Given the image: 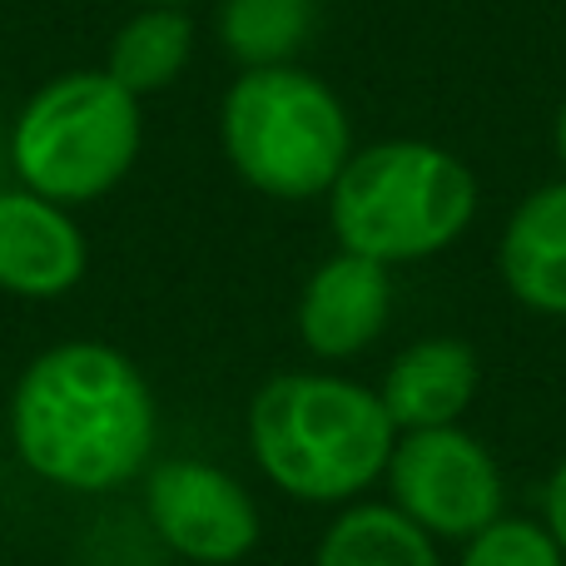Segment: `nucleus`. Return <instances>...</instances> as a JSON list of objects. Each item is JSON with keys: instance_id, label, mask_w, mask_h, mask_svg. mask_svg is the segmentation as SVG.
<instances>
[{"instance_id": "nucleus-1", "label": "nucleus", "mask_w": 566, "mask_h": 566, "mask_svg": "<svg viewBox=\"0 0 566 566\" xmlns=\"http://www.w3.org/2000/svg\"><path fill=\"white\" fill-rule=\"evenodd\" d=\"M6 438L40 488L109 497L159 458V402L125 348L105 338H60L10 382Z\"/></svg>"}, {"instance_id": "nucleus-2", "label": "nucleus", "mask_w": 566, "mask_h": 566, "mask_svg": "<svg viewBox=\"0 0 566 566\" xmlns=\"http://www.w3.org/2000/svg\"><path fill=\"white\" fill-rule=\"evenodd\" d=\"M244 442L274 492L338 512L382 482L398 428L368 382L333 368H283L249 398Z\"/></svg>"}, {"instance_id": "nucleus-3", "label": "nucleus", "mask_w": 566, "mask_h": 566, "mask_svg": "<svg viewBox=\"0 0 566 566\" xmlns=\"http://www.w3.org/2000/svg\"><path fill=\"white\" fill-rule=\"evenodd\" d=\"M333 249L408 269L468 239L482 209V179L458 149L418 135L358 145L323 195Z\"/></svg>"}, {"instance_id": "nucleus-4", "label": "nucleus", "mask_w": 566, "mask_h": 566, "mask_svg": "<svg viewBox=\"0 0 566 566\" xmlns=\"http://www.w3.org/2000/svg\"><path fill=\"white\" fill-rule=\"evenodd\" d=\"M219 149L234 179L274 205H313L353 159V115L303 65L234 70L219 99Z\"/></svg>"}, {"instance_id": "nucleus-5", "label": "nucleus", "mask_w": 566, "mask_h": 566, "mask_svg": "<svg viewBox=\"0 0 566 566\" xmlns=\"http://www.w3.org/2000/svg\"><path fill=\"white\" fill-rule=\"evenodd\" d=\"M145 149V99L99 65L60 70L20 99L6 135L10 179L65 209L115 195Z\"/></svg>"}, {"instance_id": "nucleus-6", "label": "nucleus", "mask_w": 566, "mask_h": 566, "mask_svg": "<svg viewBox=\"0 0 566 566\" xmlns=\"http://www.w3.org/2000/svg\"><path fill=\"white\" fill-rule=\"evenodd\" d=\"M378 488L402 517L418 522L442 547H462L507 512V478L497 458L462 422L398 432Z\"/></svg>"}, {"instance_id": "nucleus-7", "label": "nucleus", "mask_w": 566, "mask_h": 566, "mask_svg": "<svg viewBox=\"0 0 566 566\" xmlns=\"http://www.w3.org/2000/svg\"><path fill=\"white\" fill-rule=\"evenodd\" d=\"M145 527L169 557L189 566H239L264 537L259 502L229 468L209 458H155L139 478Z\"/></svg>"}, {"instance_id": "nucleus-8", "label": "nucleus", "mask_w": 566, "mask_h": 566, "mask_svg": "<svg viewBox=\"0 0 566 566\" xmlns=\"http://www.w3.org/2000/svg\"><path fill=\"white\" fill-rule=\"evenodd\" d=\"M398 308V283L388 264H373L363 254L333 249L328 259L308 269L293 303V333L303 353L328 363H353L388 333Z\"/></svg>"}, {"instance_id": "nucleus-9", "label": "nucleus", "mask_w": 566, "mask_h": 566, "mask_svg": "<svg viewBox=\"0 0 566 566\" xmlns=\"http://www.w3.org/2000/svg\"><path fill=\"white\" fill-rule=\"evenodd\" d=\"M90 234L80 209L35 195L25 185H0V293L20 303H55L85 283Z\"/></svg>"}, {"instance_id": "nucleus-10", "label": "nucleus", "mask_w": 566, "mask_h": 566, "mask_svg": "<svg viewBox=\"0 0 566 566\" xmlns=\"http://www.w3.org/2000/svg\"><path fill=\"white\" fill-rule=\"evenodd\" d=\"M482 392V358L472 343L452 333L412 338L402 353H392L388 373L378 378V398L388 408L398 432L452 428L472 412Z\"/></svg>"}, {"instance_id": "nucleus-11", "label": "nucleus", "mask_w": 566, "mask_h": 566, "mask_svg": "<svg viewBox=\"0 0 566 566\" xmlns=\"http://www.w3.org/2000/svg\"><path fill=\"white\" fill-rule=\"evenodd\" d=\"M497 279L517 308L566 318V175L522 195L502 219Z\"/></svg>"}, {"instance_id": "nucleus-12", "label": "nucleus", "mask_w": 566, "mask_h": 566, "mask_svg": "<svg viewBox=\"0 0 566 566\" xmlns=\"http://www.w3.org/2000/svg\"><path fill=\"white\" fill-rule=\"evenodd\" d=\"M195 15L179 6H139L115 25L105 45V75L119 80L135 99H155L179 85L195 60Z\"/></svg>"}, {"instance_id": "nucleus-13", "label": "nucleus", "mask_w": 566, "mask_h": 566, "mask_svg": "<svg viewBox=\"0 0 566 566\" xmlns=\"http://www.w3.org/2000/svg\"><path fill=\"white\" fill-rule=\"evenodd\" d=\"M313 566H448L442 542H432L418 522H408L388 497L348 502L318 532Z\"/></svg>"}, {"instance_id": "nucleus-14", "label": "nucleus", "mask_w": 566, "mask_h": 566, "mask_svg": "<svg viewBox=\"0 0 566 566\" xmlns=\"http://www.w3.org/2000/svg\"><path fill=\"white\" fill-rule=\"evenodd\" d=\"M318 30V0H219L214 40L234 70L298 65Z\"/></svg>"}, {"instance_id": "nucleus-15", "label": "nucleus", "mask_w": 566, "mask_h": 566, "mask_svg": "<svg viewBox=\"0 0 566 566\" xmlns=\"http://www.w3.org/2000/svg\"><path fill=\"white\" fill-rule=\"evenodd\" d=\"M452 566H566V552L542 517L502 512L492 527L462 542Z\"/></svg>"}, {"instance_id": "nucleus-16", "label": "nucleus", "mask_w": 566, "mask_h": 566, "mask_svg": "<svg viewBox=\"0 0 566 566\" xmlns=\"http://www.w3.org/2000/svg\"><path fill=\"white\" fill-rule=\"evenodd\" d=\"M537 517L547 522V532L562 542V552H566V458L547 472V488H542V512H537Z\"/></svg>"}, {"instance_id": "nucleus-17", "label": "nucleus", "mask_w": 566, "mask_h": 566, "mask_svg": "<svg viewBox=\"0 0 566 566\" xmlns=\"http://www.w3.org/2000/svg\"><path fill=\"white\" fill-rule=\"evenodd\" d=\"M552 155H557V165H562V175H566V95H562L557 115H552Z\"/></svg>"}, {"instance_id": "nucleus-18", "label": "nucleus", "mask_w": 566, "mask_h": 566, "mask_svg": "<svg viewBox=\"0 0 566 566\" xmlns=\"http://www.w3.org/2000/svg\"><path fill=\"white\" fill-rule=\"evenodd\" d=\"M139 6H179V10H189L195 0H139Z\"/></svg>"}]
</instances>
